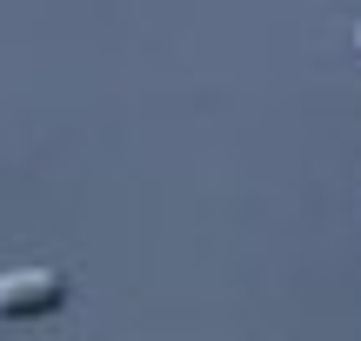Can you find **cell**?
Here are the masks:
<instances>
[{"label":"cell","mask_w":361,"mask_h":341,"mask_svg":"<svg viewBox=\"0 0 361 341\" xmlns=\"http://www.w3.org/2000/svg\"><path fill=\"white\" fill-rule=\"evenodd\" d=\"M355 54H361V27H355Z\"/></svg>","instance_id":"2"},{"label":"cell","mask_w":361,"mask_h":341,"mask_svg":"<svg viewBox=\"0 0 361 341\" xmlns=\"http://www.w3.org/2000/svg\"><path fill=\"white\" fill-rule=\"evenodd\" d=\"M67 302L61 268H7L0 275V321H40Z\"/></svg>","instance_id":"1"}]
</instances>
